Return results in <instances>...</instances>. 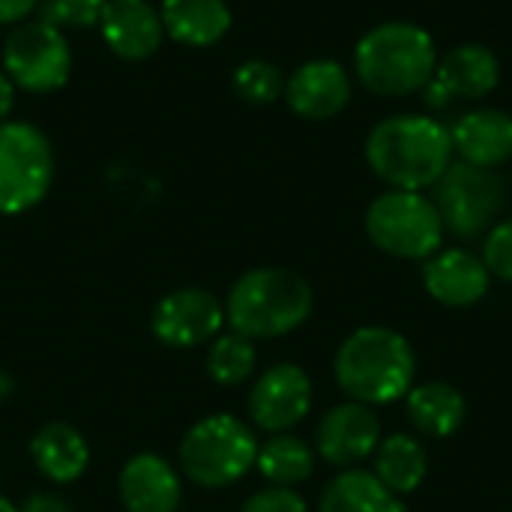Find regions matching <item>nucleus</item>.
Masks as SVG:
<instances>
[{
    "label": "nucleus",
    "mask_w": 512,
    "mask_h": 512,
    "mask_svg": "<svg viewBox=\"0 0 512 512\" xmlns=\"http://www.w3.org/2000/svg\"><path fill=\"white\" fill-rule=\"evenodd\" d=\"M366 162L390 189L423 192L453 165V138L429 114H390L366 135Z\"/></svg>",
    "instance_id": "obj_1"
},
{
    "label": "nucleus",
    "mask_w": 512,
    "mask_h": 512,
    "mask_svg": "<svg viewBox=\"0 0 512 512\" xmlns=\"http://www.w3.org/2000/svg\"><path fill=\"white\" fill-rule=\"evenodd\" d=\"M339 390L360 405H390L414 387L417 357L411 342L390 327H360L336 351Z\"/></svg>",
    "instance_id": "obj_2"
},
{
    "label": "nucleus",
    "mask_w": 512,
    "mask_h": 512,
    "mask_svg": "<svg viewBox=\"0 0 512 512\" xmlns=\"http://www.w3.org/2000/svg\"><path fill=\"white\" fill-rule=\"evenodd\" d=\"M435 69V39L414 21H384L363 33L354 48V72L360 84L384 99L420 93L435 78Z\"/></svg>",
    "instance_id": "obj_3"
},
{
    "label": "nucleus",
    "mask_w": 512,
    "mask_h": 512,
    "mask_svg": "<svg viewBox=\"0 0 512 512\" xmlns=\"http://www.w3.org/2000/svg\"><path fill=\"white\" fill-rule=\"evenodd\" d=\"M315 294L309 282L285 267H255L243 273L225 303L231 333L246 339H279L303 327L312 315Z\"/></svg>",
    "instance_id": "obj_4"
},
{
    "label": "nucleus",
    "mask_w": 512,
    "mask_h": 512,
    "mask_svg": "<svg viewBox=\"0 0 512 512\" xmlns=\"http://www.w3.org/2000/svg\"><path fill=\"white\" fill-rule=\"evenodd\" d=\"M255 459V432L231 414H213L198 420L180 441L183 474L201 489L234 486L255 468Z\"/></svg>",
    "instance_id": "obj_5"
},
{
    "label": "nucleus",
    "mask_w": 512,
    "mask_h": 512,
    "mask_svg": "<svg viewBox=\"0 0 512 512\" xmlns=\"http://www.w3.org/2000/svg\"><path fill=\"white\" fill-rule=\"evenodd\" d=\"M366 234L384 255L426 261L444 243V222L423 192L387 189L366 210Z\"/></svg>",
    "instance_id": "obj_6"
},
{
    "label": "nucleus",
    "mask_w": 512,
    "mask_h": 512,
    "mask_svg": "<svg viewBox=\"0 0 512 512\" xmlns=\"http://www.w3.org/2000/svg\"><path fill=\"white\" fill-rule=\"evenodd\" d=\"M54 180V150L42 129L18 120L0 123V216L36 207Z\"/></svg>",
    "instance_id": "obj_7"
},
{
    "label": "nucleus",
    "mask_w": 512,
    "mask_h": 512,
    "mask_svg": "<svg viewBox=\"0 0 512 512\" xmlns=\"http://www.w3.org/2000/svg\"><path fill=\"white\" fill-rule=\"evenodd\" d=\"M3 72L27 93L60 90L72 72V51L63 30L42 18L18 24L3 45Z\"/></svg>",
    "instance_id": "obj_8"
},
{
    "label": "nucleus",
    "mask_w": 512,
    "mask_h": 512,
    "mask_svg": "<svg viewBox=\"0 0 512 512\" xmlns=\"http://www.w3.org/2000/svg\"><path fill=\"white\" fill-rule=\"evenodd\" d=\"M444 231L456 237H477L492 228L504 204V183L495 171L468 162H453L432 186Z\"/></svg>",
    "instance_id": "obj_9"
},
{
    "label": "nucleus",
    "mask_w": 512,
    "mask_h": 512,
    "mask_svg": "<svg viewBox=\"0 0 512 512\" xmlns=\"http://www.w3.org/2000/svg\"><path fill=\"white\" fill-rule=\"evenodd\" d=\"M225 324V306L207 288H177L165 294L153 315L150 330L168 348H195L213 342Z\"/></svg>",
    "instance_id": "obj_10"
},
{
    "label": "nucleus",
    "mask_w": 512,
    "mask_h": 512,
    "mask_svg": "<svg viewBox=\"0 0 512 512\" xmlns=\"http://www.w3.org/2000/svg\"><path fill=\"white\" fill-rule=\"evenodd\" d=\"M312 411V378L297 363L270 366L249 393V417L258 429L282 435Z\"/></svg>",
    "instance_id": "obj_11"
},
{
    "label": "nucleus",
    "mask_w": 512,
    "mask_h": 512,
    "mask_svg": "<svg viewBox=\"0 0 512 512\" xmlns=\"http://www.w3.org/2000/svg\"><path fill=\"white\" fill-rule=\"evenodd\" d=\"M381 444V420L369 405L360 402H342L330 408L315 432L318 456L333 468H354L375 456Z\"/></svg>",
    "instance_id": "obj_12"
},
{
    "label": "nucleus",
    "mask_w": 512,
    "mask_h": 512,
    "mask_svg": "<svg viewBox=\"0 0 512 512\" xmlns=\"http://www.w3.org/2000/svg\"><path fill=\"white\" fill-rule=\"evenodd\" d=\"M282 96L297 117L330 120L351 102V75L339 60H309L288 75Z\"/></svg>",
    "instance_id": "obj_13"
},
{
    "label": "nucleus",
    "mask_w": 512,
    "mask_h": 512,
    "mask_svg": "<svg viewBox=\"0 0 512 512\" xmlns=\"http://www.w3.org/2000/svg\"><path fill=\"white\" fill-rule=\"evenodd\" d=\"M492 285V273L483 258L468 249H438L423 264V288L429 297L450 309L477 306Z\"/></svg>",
    "instance_id": "obj_14"
},
{
    "label": "nucleus",
    "mask_w": 512,
    "mask_h": 512,
    "mask_svg": "<svg viewBox=\"0 0 512 512\" xmlns=\"http://www.w3.org/2000/svg\"><path fill=\"white\" fill-rule=\"evenodd\" d=\"M99 30L111 54L123 60H147L162 48L165 27L150 0H108Z\"/></svg>",
    "instance_id": "obj_15"
},
{
    "label": "nucleus",
    "mask_w": 512,
    "mask_h": 512,
    "mask_svg": "<svg viewBox=\"0 0 512 512\" xmlns=\"http://www.w3.org/2000/svg\"><path fill=\"white\" fill-rule=\"evenodd\" d=\"M117 495L126 512H177L180 507V477L156 453L132 456L117 480Z\"/></svg>",
    "instance_id": "obj_16"
},
{
    "label": "nucleus",
    "mask_w": 512,
    "mask_h": 512,
    "mask_svg": "<svg viewBox=\"0 0 512 512\" xmlns=\"http://www.w3.org/2000/svg\"><path fill=\"white\" fill-rule=\"evenodd\" d=\"M453 153L477 168H501L512 159V117L501 108H477L450 129Z\"/></svg>",
    "instance_id": "obj_17"
},
{
    "label": "nucleus",
    "mask_w": 512,
    "mask_h": 512,
    "mask_svg": "<svg viewBox=\"0 0 512 512\" xmlns=\"http://www.w3.org/2000/svg\"><path fill=\"white\" fill-rule=\"evenodd\" d=\"M435 78L453 99H486L501 81V60L480 42H462L438 57Z\"/></svg>",
    "instance_id": "obj_18"
},
{
    "label": "nucleus",
    "mask_w": 512,
    "mask_h": 512,
    "mask_svg": "<svg viewBox=\"0 0 512 512\" xmlns=\"http://www.w3.org/2000/svg\"><path fill=\"white\" fill-rule=\"evenodd\" d=\"M159 18L165 33L189 48L216 45L231 30V6L225 0H162Z\"/></svg>",
    "instance_id": "obj_19"
},
{
    "label": "nucleus",
    "mask_w": 512,
    "mask_h": 512,
    "mask_svg": "<svg viewBox=\"0 0 512 512\" xmlns=\"http://www.w3.org/2000/svg\"><path fill=\"white\" fill-rule=\"evenodd\" d=\"M30 459L45 480L66 486V483H75L87 471L90 447L84 435L72 429L69 423H48L33 435Z\"/></svg>",
    "instance_id": "obj_20"
},
{
    "label": "nucleus",
    "mask_w": 512,
    "mask_h": 512,
    "mask_svg": "<svg viewBox=\"0 0 512 512\" xmlns=\"http://www.w3.org/2000/svg\"><path fill=\"white\" fill-rule=\"evenodd\" d=\"M411 426L426 438H450L462 429L468 417L465 396L444 381H426L408 390L405 396Z\"/></svg>",
    "instance_id": "obj_21"
},
{
    "label": "nucleus",
    "mask_w": 512,
    "mask_h": 512,
    "mask_svg": "<svg viewBox=\"0 0 512 512\" xmlns=\"http://www.w3.org/2000/svg\"><path fill=\"white\" fill-rule=\"evenodd\" d=\"M318 512H405V504L372 471L345 468L327 483Z\"/></svg>",
    "instance_id": "obj_22"
},
{
    "label": "nucleus",
    "mask_w": 512,
    "mask_h": 512,
    "mask_svg": "<svg viewBox=\"0 0 512 512\" xmlns=\"http://www.w3.org/2000/svg\"><path fill=\"white\" fill-rule=\"evenodd\" d=\"M429 471V456L426 447L405 432H396L390 438H381L378 450H375V468L372 474L396 495L405 498L411 492H417L426 480Z\"/></svg>",
    "instance_id": "obj_23"
},
{
    "label": "nucleus",
    "mask_w": 512,
    "mask_h": 512,
    "mask_svg": "<svg viewBox=\"0 0 512 512\" xmlns=\"http://www.w3.org/2000/svg\"><path fill=\"white\" fill-rule=\"evenodd\" d=\"M255 468L261 471V477L267 483L282 486V489H294L312 477L315 450L303 438L282 432V435H273L270 441H264V447H258Z\"/></svg>",
    "instance_id": "obj_24"
},
{
    "label": "nucleus",
    "mask_w": 512,
    "mask_h": 512,
    "mask_svg": "<svg viewBox=\"0 0 512 512\" xmlns=\"http://www.w3.org/2000/svg\"><path fill=\"white\" fill-rule=\"evenodd\" d=\"M255 360H258V354H255L252 339H246L240 333H225V336H216L210 342L207 375L219 387H240L243 381L252 378Z\"/></svg>",
    "instance_id": "obj_25"
},
{
    "label": "nucleus",
    "mask_w": 512,
    "mask_h": 512,
    "mask_svg": "<svg viewBox=\"0 0 512 512\" xmlns=\"http://www.w3.org/2000/svg\"><path fill=\"white\" fill-rule=\"evenodd\" d=\"M234 93L249 105H270L285 93L282 72L267 60H246L234 69Z\"/></svg>",
    "instance_id": "obj_26"
},
{
    "label": "nucleus",
    "mask_w": 512,
    "mask_h": 512,
    "mask_svg": "<svg viewBox=\"0 0 512 512\" xmlns=\"http://www.w3.org/2000/svg\"><path fill=\"white\" fill-rule=\"evenodd\" d=\"M108 0H42V21L57 30H87L96 27Z\"/></svg>",
    "instance_id": "obj_27"
},
{
    "label": "nucleus",
    "mask_w": 512,
    "mask_h": 512,
    "mask_svg": "<svg viewBox=\"0 0 512 512\" xmlns=\"http://www.w3.org/2000/svg\"><path fill=\"white\" fill-rule=\"evenodd\" d=\"M480 258L495 279L512 282V219H504L489 228Z\"/></svg>",
    "instance_id": "obj_28"
},
{
    "label": "nucleus",
    "mask_w": 512,
    "mask_h": 512,
    "mask_svg": "<svg viewBox=\"0 0 512 512\" xmlns=\"http://www.w3.org/2000/svg\"><path fill=\"white\" fill-rule=\"evenodd\" d=\"M240 512H309V507L294 489L270 486V489H261V492L249 495Z\"/></svg>",
    "instance_id": "obj_29"
},
{
    "label": "nucleus",
    "mask_w": 512,
    "mask_h": 512,
    "mask_svg": "<svg viewBox=\"0 0 512 512\" xmlns=\"http://www.w3.org/2000/svg\"><path fill=\"white\" fill-rule=\"evenodd\" d=\"M18 512H72V504L54 492H36L18 507Z\"/></svg>",
    "instance_id": "obj_30"
},
{
    "label": "nucleus",
    "mask_w": 512,
    "mask_h": 512,
    "mask_svg": "<svg viewBox=\"0 0 512 512\" xmlns=\"http://www.w3.org/2000/svg\"><path fill=\"white\" fill-rule=\"evenodd\" d=\"M39 6V0H0V24H15L24 15H30Z\"/></svg>",
    "instance_id": "obj_31"
},
{
    "label": "nucleus",
    "mask_w": 512,
    "mask_h": 512,
    "mask_svg": "<svg viewBox=\"0 0 512 512\" xmlns=\"http://www.w3.org/2000/svg\"><path fill=\"white\" fill-rule=\"evenodd\" d=\"M420 93H423V99H426V105H429V108H447V105L453 102L450 90H447L438 78H432Z\"/></svg>",
    "instance_id": "obj_32"
},
{
    "label": "nucleus",
    "mask_w": 512,
    "mask_h": 512,
    "mask_svg": "<svg viewBox=\"0 0 512 512\" xmlns=\"http://www.w3.org/2000/svg\"><path fill=\"white\" fill-rule=\"evenodd\" d=\"M12 105H15V84H12V81H9V75L0 69V123L9 117Z\"/></svg>",
    "instance_id": "obj_33"
},
{
    "label": "nucleus",
    "mask_w": 512,
    "mask_h": 512,
    "mask_svg": "<svg viewBox=\"0 0 512 512\" xmlns=\"http://www.w3.org/2000/svg\"><path fill=\"white\" fill-rule=\"evenodd\" d=\"M6 393H9V381L0 375V405H3V399H6Z\"/></svg>",
    "instance_id": "obj_34"
},
{
    "label": "nucleus",
    "mask_w": 512,
    "mask_h": 512,
    "mask_svg": "<svg viewBox=\"0 0 512 512\" xmlns=\"http://www.w3.org/2000/svg\"><path fill=\"white\" fill-rule=\"evenodd\" d=\"M0 512H18V507H15L12 501H6V498H0Z\"/></svg>",
    "instance_id": "obj_35"
}]
</instances>
